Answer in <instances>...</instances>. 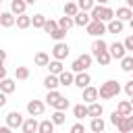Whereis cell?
Instances as JSON below:
<instances>
[{
    "mask_svg": "<svg viewBox=\"0 0 133 133\" xmlns=\"http://www.w3.org/2000/svg\"><path fill=\"white\" fill-rule=\"evenodd\" d=\"M129 102H131V106H133V96H131V98H129Z\"/></svg>",
    "mask_w": 133,
    "mask_h": 133,
    "instance_id": "cell-54",
    "label": "cell"
},
{
    "mask_svg": "<svg viewBox=\"0 0 133 133\" xmlns=\"http://www.w3.org/2000/svg\"><path fill=\"white\" fill-rule=\"evenodd\" d=\"M73 81H75V73H73V71H62V73L58 75V83L64 85V87L73 85Z\"/></svg>",
    "mask_w": 133,
    "mask_h": 133,
    "instance_id": "cell-17",
    "label": "cell"
},
{
    "mask_svg": "<svg viewBox=\"0 0 133 133\" xmlns=\"http://www.w3.org/2000/svg\"><path fill=\"white\" fill-rule=\"evenodd\" d=\"M89 15H91V19H96V21L108 23V21L114 17V10H112L110 6H106V4H94L91 10H89Z\"/></svg>",
    "mask_w": 133,
    "mask_h": 133,
    "instance_id": "cell-2",
    "label": "cell"
},
{
    "mask_svg": "<svg viewBox=\"0 0 133 133\" xmlns=\"http://www.w3.org/2000/svg\"><path fill=\"white\" fill-rule=\"evenodd\" d=\"M79 12V6H77V2H73V0H66V4H64V15H69V17H75Z\"/></svg>",
    "mask_w": 133,
    "mask_h": 133,
    "instance_id": "cell-29",
    "label": "cell"
},
{
    "mask_svg": "<svg viewBox=\"0 0 133 133\" xmlns=\"http://www.w3.org/2000/svg\"><path fill=\"white\" fill-rule=\"evenodd\" d=\"M127 6H129V8H133V0H127Z\"/></svg>",
    "mask_w": 133,
    "mask_h": 133,
    "instance_id": "cell-51",
    "label": "cell"
},
{
    "mask_svg": "<svg viewBox=\"0 0 133 133\" xmlns=\"http://www.w3.org/2000/svg\"><path fill=\"white\" fill-rule=\"evenodd\" d=\"M94 58H96V60H98V62H100L102 66H106V64H110V60H112V56H110V52H108V50H104V52H100V54H98V56H94Z\"/></svg>",
    "mask_w": 133,
    "mask_h": 133,
    "instance_id": "cell-33",
    "label": "cell"
},
{
    "mask_svg": "<svg viewBox=\"0 0 133 133\" xmlns=\"http://www.w3.org/2000/svg\"><path fill=\"white\" fill-rule=\"evenodd\" d=\"M123 46H125L127 50H133V35H127L125 42H123Z\"/></svg>",
    "mask_w": 133,
    "mask_h": 133,
    "instance_id": "cell-44",
    "label": "cell"
},
{
    "mask_svg": "<svg viewBox=\"0 0 133 133\" xmlns=\"http://www.w3.org/2000/svg\"><path fill=\"white\" fill-rule=\"evenodd\" d=\"M8 131H10V127H8V125H6V127H0V133H8Z\"/></svg>",
    "mask_w": 133,
    "mask_h": 133,
    "instance_id": "cell-49",
    "label": "cell"
},
{
    "mask_svg": "<svg viewBox=\"0 0 133 133\" xmlns=\"http://www.w3.org/2000/svg\"><path fill=\"white\" fill-rule=\"evenodd\" d=\"M25 8H27L25 0H12L10 2V12L12 15H21V12H25Z\"/></svg>",
    "mask_w": 133,
    "mask_h": 133,
    "instance_id": "cell-23",
    "label": "cell"
},
{
    "mask_svg": "<svg viewBox=\"0 0 133 133\" xmlns=\"http://www.w3.org/2000/svg\"><path fill=\"white\" fill-rule=\"evenodd\" d=\"M96 4V0H77L79 10H91V6Z\"/></svg>",
    "mask_w": 133,
    "mask_h": 133,
    "instance_id": "cell-41",
    "label": "cell"
},
{
    "mask_svg": "<svg viewBox=\"0 0 133 133\" xmlns=\"http://www.w3.org/2000/svg\"><path fill=\"white\" fill-rule=\"evenodd\" d=\"M15 89H17V83H15L12 79H8V77L0 79V91H4V94L8 96V94H12Z\"/></svg>",
    "mask_w": 133,
    "mask_h": 133,
    "instance_id": "cell-18",
    "label": "cell"
},
{
    "mask_svg": "<svg viewBox=\"0 0 133 133\" xmlns=\"http://www.w3.org/2000/svg\"><path fill=\"white\" fill-rule=\"evenodd\" d=\"M85 131V127L81 125V123H75L73 127H71V133H83Z\"/></svg>",
    "mask_w": 133,
    "mask_h": 133,
    "instance_id": "cell-43",
    "label": "cell"
},
{
    "mask_svg": "<svg viewBox=\"0 0 133 133\" xmlns=\"http://www.w3.org/2000/svg\"><path fill=\"white\" fill-rule=\"evenodd\" d=\"M15 77L21 79V81L27 79V77H29V69H27V66H17V69H15Z\"/></svg>",
    "mask_w": 133,
    "mask_h": 133,
    "instance_id": "cell-39",
    "label": "cell"
},
{
    "mask_svg": "<svg viewBox=\"0 0 133 133\" xmlns=\"http://www.w3.org/2000/svg\"><path fill=\"white\" fill-rule=\"evenodd\" d=\"M123 27H125V21H121V19H116V17H112L108 23H106V31H110V33H121L123 31Z\"/></svg>",
    "mask_w": 133,
    "mask_h": 133,
    "instance_id": "cell-11",
    "label": "cell"
},
{
    "mask_svg": "<svg viewBox=\"0 0 133 133\" xmlns=\"http://www.w3.org/2000/svg\"><path fill=\"white\" fill-rule=\"evenodd\" d=\"M89 129L94 133H102L106 129V123L102 121V116H91V123H89Z\"/></svg>",
    "mask_w": 133,
    "mask_h": 133,
    "instance_id": "cell-19",
    "label": "cell"
},
{
    "mask_svg": "<svg viewBox=\"0 0 133 133\" xmlns=\"http://www.w3.org/2000/svg\"><path fill=\"white\" fill-rule=\"evenodd\" d=\"M131 73H133V71H131Z\"/></svg>",
    "mask_w": 133,
    "mask_h": 133,
    "instance_id": "cell-57",
    "label": "cell"
},
{
    "mask_svg": "<svg viewBox=\"0 0 133 133\" xmlns=\"http://www.w3.org/2000/svg\"><path fill=\"white\" fill-rule=\"evenodd\" d=\"M89 64H91V54H81L77 60H73V64H71V71H73V73L87 71V69H89Z\"/></svg>",
    "mask_w": 133,
    "mask_h": 133,
    "instance_id": "cell-4",
    "label": "cell"
},
{
    "mask_svg": "<svg viewBox=\"0 0 133 133\" xmlns=\"http://www.w3.org/2000/svg\"><path fill=\"white\" fill-rule=\"evenodd\" d=\"M60 83H58V75H48V77H44V87L46 89H56Z\"/></svg>",
    "mask_w": 133,
    "mask_h": 133,
    "instance_id": "cell-24",
    "label": "cell"
},
{
    "mask_svg": "<svg viewBox=\"0 0 133 133\" xmlns=\"http://www.w3.org/2000/svg\"><path fill=\"white\" fill-rule=\"evenodd\" d=\"M15 25H17L19 29H27V27H31V17L25 15V12H21V15L15 17Z\"/></svg>",
    "mask_w": 133,
    "mask_h": 133,
    "instance_id": "cell-16",
    "label": "cell"
},
{
    "mask_svg": "<svg viewBox=\"0 0 133 133\" xmlns=\"http://www.w3.org/2000/svg\"><path fill=\"white\" fill-rule=\"evenodd\" d=\"M73 116H75V118L89 116V112H87V106H85V104H77V106H73Z\"/></svg>",
    "mask_w": 133,
    "mask_h": 133,
    "instance_id": "cell-28",
    "label": "cell"
},
{
    "mask_svg": "<svg viewBox=\"0 0 133 133\" xmlns=\"http://www.w3.org/2000/svg\"><path fill=\"white\" fill-rule=\"evenodd\" d=\"M118 91H121L118 81L108 79V81H104V83L100 85V89H98V98H102V100H110V98H116Z\"/></svg>",
    "mask_w": 133,
    "mask_h": 133,
    "instance_id": "cell-1",
    "label": "cell"
},
{
    "mask_svg": "<svg viewBox=\"0 0 133 133\" xmlns=\"http://www.w3.org/2000/svg\"><path fill=\"white\" fill-rule=\"evenodd\" d=\"M0 60H2V62L6 60V50H0Z\"/></svg>",
    "mask_w": 133,
    "mask_h": 133,
    "instance_id": "cell-48",
    "label": "cell"
},
{
    "mask_svg": "<svg viewBox=\"0 0 133 133\" xmlns=\"http://www.w3.org/2000/svg\"><path fill=\"white\" fill-rule=\"evenodd\" d=\"M114 17H116V19H121V21H129V19L133 17V10H131L129 6H121V8H116Z\"/></svg>",
    "mask_w": 133,
    "mask_h": 133,
    "instance_id": "cell-20",
    "label": "cell"
},
{
    "mask_svg": "<svg viewBox=\"0 0 133 133\" xmlns=\"http://www.w3.org/2000/svg\"><path fill=\"white\" fill-rule=\"evenodd\" d=\"M73 21H75L77 27H85V25L91 21V15H89V10H79V12L73 17Z\"/></svg>",
    "mask_w": 133,
    "mask_h": 133,
    "instance_id": "cell-12",
    "label": "cell"
},
{
    "mask_svg": "<svg viewBox=\"0 0 133 133\" xmlns=\"http://www.w3.org/2000/svg\"><path fill=\"white\" fill-rule=\"evenodd\" d=\"M50 37H52L54 42H62V39L66 37V29H62V27H56V29L50 33Z\"/></svg>",
    "mask_w": 133,
    "mask_h": 133,
    "instance_id": "cell-34",
    "label": "cell"
},
{
    "mask_svg": "<svg viewBox=\"0 0 133 133\" xmlns=\"http://www.w3.org/2000/svg\"><path fill=\"white\" fill-rule=\"evenodd\" d=\"M33 60H35V64H37V66H48V62H50V56H48L46 52H37Z\"/></svg>",
    "mask_w": 133,
    "mask_h": 133,
    "instance_id": "cell-32",
    "label": "cell"
},
{
    "mask_svg": "<svg viewBox=\"0 0 133 133\" xmlns=\"http://www.w3.org/2000/svg\"><path fill=\"white\" fill-rule=\"evenodd\" d=\"M44 23H46V17H44V15H33V17H31V25H33L35 29H42Z\"/></svg>",
    "mask_w": 133,
    "mask_h": 133,
    "instance_id": "cell-37",
    "label": "cell"
},
{
    "mask_svg": "<svg viewBox=\"0 0 133 133\" xmlns=\"http://www.w3.org/2000/svg\"><path fill=\"white\" fill-rule=\"evenodd\" d=\"M87 112H89V116H102L104 114V106L98 104V102H89L87 104Z\"/></svg>",
    "mask_w": 133,
    "mask_h": 133,
    "instance_id": "cell-21",
    "label": "cell"
},
{
    "mask_svg": "<svg viewBox=\"0 0 133 133\" xmlns=\"http://www.w3.org/2000/svg\"><path fill=\"white\" fill-rule=\"evenodd\" d=\"M4 104H6V94H4V91H0V108H2Z\"/></svg>",
    "mask_w": 133,
    "mask_h": 133,
    "instance_id": "cell-47",
    "label": "cell"
},
{
    "mask_svg": "<svg viewBox=\"0 0 133 133\" xmlns=\"http://www.w3.org/2000/svg\"><path fill=\"white\" fill-rule=\"evenodd\" d=\"M89 83H91V77H89L87 71H79V73H75V81H73V85H77L79 89H83V87H87Z\"/></svg>",
    "mask_w": 133,
    "mask_h": 133,
    "instance_id": "cell-9",
    "label": "cell"
},
{
    "mask_svg": "<svg viewBox=\"0 0 133 133\" xmlns=\"http://www.w3.org/2000/svg\"><path fill=\"white\" fill-rule=\"evenodd\" d=\"M48 69H50V73H52V75H60V73L64 71V66H62V60H56V58L48 62Z\"/></svg>",
    "mask_w": 133,
    "mask_h": 133,
    "instance_id": "cell-26",
    "label": "cell"
},
{
    "mask_svg": "<svg viewBox=\"0 0 133 133\" xmlns=\"http://www.w3.org/2000/svg\"><path fill=\"white\" fill-rule=\"evenodd\" d=\"M6 77V69H4V62L0 60V79H4Z\"/></svg>",
    "mask_w": 133,
    "mask_h": 133,
    "instance_id": "cell-46",
    "label": "cell"
},
{
    "mask_svg": "<svg viewBox=\"0 0 133 133\" xmlns=\"http://www.w3.org/2000/svg\"><path fill=\"white\" fill-rule=\"evenodd\" d=\"M44 102L42 100H31V102H27V112H29V116H42L44 114Z\"/></svg>",
    "mask_w": 133,
    "mask_h": 133,
    "instance_id": "cell-7",
    "label": "cell"
},
{
    "mask_svg": "<svg viewBox=\"0 0 133 133\" xmlns=\"http://www.w3.org/2000/svg\"><path fill=\"white\" fill-rule=\"evenodd\" d=\"M0 4H2V0H0Z\"/></svg>",
    "mask_w": 133,
    "mask_h": 133,
    "instance_id": "cell-55",
    "label": "cell"
},
{
    "mask_svg": "<svg viewBox=\"0 0 133 133\" xmlns=\"http://www.w3.org/2000/svg\"><path fill=\"white\" fill-rule=\"evenodd\" d=\"M125 94H127V96H129V98H131V96H133V79H131V81H127V83H125Z\"/></svg>",
    "mask_w": 133,
    "mask_h": 133,
    "instance_id": "cell-45",
    "label": "cell"
},
{
    "mask_svg": "<svg viewBox=\"0 0 133 133\" xmlns=\"http://www.w3.org/2000/svg\"><path fill=\"white\" fill-rule=\"evenodd\" d=\"M69 46L64 44V42H56L54 44V48H52V56L56 58V60H64L66 56H69Z\"/></svg>",
    "mask_w": 133,
    "mask_h": 133,
    "instance_id": "cell-6",
    "label": "cell"
},
{
    "mask_svg": "<svg viewBox=\"0 0 133 133\" xmlns=\"http://www.w3.org/2000/svg\"><path fill=\"white\" fill-rule=\"evenodd\" d=\"M73 2H77V0H73Z\"/></svg>",
    "mask_w": 133,
    "mask_h": 133,
    "instance_id": "cell-56",
    "label": "cell"
},
{
    "mask_svg": "<svg viewBox=\"0 0 133 133\" xmlns=\"http://www.w3.org/2000/svg\"><path fill=\"white\" fill-rule=\"evenodd\" d=\"M129 27H131V29H133V17H131V19H129Z\"/></svg>",
    "mask_w": 133,
    "mask_h": 133,
    "instance_id": "cell-52",
    "label": "cell"
},
{
    "mask_svg": "<svg viewBox=\"0 0 133 133\" xmlns=\"http://www.w3.org/2000/svg\"><path fill=\"white\" fill-rule=\"evenodd\" d=\"M121 118H123V114H121V112H118V110H114V112H112V114H110V123H112V125H114V127H116V123H118V121H121Z\"/></svg>",
    "mask_w": 133,
    "mask_h": 133,
    "instance_id": "cell-42",
    "label": "cell"
},
{
    "mask_svg": "<svg viewBox=\"0 0 133 133\" xmlns=\"http://www.w3.org/2000/svg\"><path fill=\"white\" fill-rule=\"evenodd\" d=\"M37 118L35 116H29V118H25L23 121V125H21V129H23V133H35L37 131Z\"/></svg>",
    "mask_w": 133,
    "mask_h": 133,
    "instance_id": "cell-14",
    "label": "cell"
},
{
    "mask_svg": "<svg viewBox=\"0 0 133 133\" xmlns=\"http://www.w3.org/2000/svg\"><path fill=\"white\" fill-rule=\"evenodd\" d=\"M60 96H62V94H60L58 89H48V94H46V102H48V104L52 106V104H54V102H56V100H58Z\"/></svg>",
    "mask_w": 133,
    "mask_h": 133,
    "instance_id": "cell-35",
    "label": "cell"
},
{
    "mask_svg": "<svg viewBox=\"0 0 133 133\" xmlns=\"http://www.w3.org/2000/svg\"><path fill=\"white\" fill-rule=\"evenodd\" d=\"M52 108H54V110H66V108H69V100H66L64 96H60V98L52 104Z\"/></svg>",
    "mask_w": 133,
    "mask_h": 133,
    "instance_id": "cell-36",
    "label": "cell"
},
{
    "mask_svg": "<svg viewBox=\"0 0 133 133\" xmlns=\"http://www.w3.org/2000/svg\"><path fill=\"white\" fill-rule=\"evenodd\" d=\"M121 69H123L125 73H131V71H133V56H127V54H125V56L121 58Z\"/></svg>",
    "mask_w": 133,
    "mask_h": 133,
    "instance_id": "cell-30",
    "label": "cell"
},
{
    "mask_svg": "<svg viewBox=\"0 0 133 133\" xmlns=\"http://www.w3.org/2000/svg\"><path fill=\"white\" fill-rule=\"evenodd\" d=\"M108 52H110V56H112L114 60H121V58L127 54V48H125L121 42H114V44L108 46Z\"/></svg>",
    "mask_w": 133,
    "mask_h": 133,
    "instance_id": "cell-8",
    "label": "cell"
},
{
    "mask_svg": "<svg viewBox=\"0 0 133 133\" xmlns=\"http://www.w3.org/2000/svg\"><path fill=\"white\" fill-rule=\"evenodd\" d=\"M54 123H52V118H44L39 125H37V133H52L54 131Z\"/></svg>",
    "mask_w": 133,
    "mask_h": 133,
    "instance_id": "cell-22",
    "label": "cell"
},
{
    "mask_svg": "<svg viewBox=\"0 0 133 133\" xmlns=\"http://www.w3.org/2000/svg\"><path fill=\"white\" fill-rule=\"evenodd\" d=\"M85 31H87V35H91V37H102V35L106 33V23L91 19V21L85 25Z\"/></svg>",
    "mask_w": 133,
    "mask_h": 133,
    "instance_id": "cell-3",
    "label": "cell"
},
{
    "mask_svg": "<svg viewBox=\"0 0 133 133\" xmlns=\"http://www.w3.org/2000/svg\"><path fill=\"white\" fill-rule=\"evenodd\" d=\"M23 114L19 112V110H10L8 114H6V125L10 127V129H21V125H23Z\"/></svg>",
    "mask_w": 133,
    "mask_h": 133,
    "instance_id": "cell-5",
    "label": "cell"
},
{
    "mask_svg": "<svg viewBox=\"0 0 133 133\" xmlns=\"http://www.w3.org/2000/svg\"><path fill=\"white\" fill-rule=\"evenodd\" d=\"M104 50H108V44H106L102 37H96V39L91 42V56H98V54L104 52Z\"/></svg>",
    "mask_w": 133,
    "mask_h": 133,
    "instance_id": "cell-15",
    "label": "cell"
},
{
    "mask_svg": "<svg viewBox=\"0 0 133 133\" xmlns=\"http://www.w3.org/2000/svg\"><path fill=\"white\" fill-rule=\"evenodd\" d=\"M116 129H118L121 133H129V131H133V112H131V114H125V116L116 123Z\"/></svg>",
    "mask_w": 133,
    "mask_h": 133,
    "instance_id": "cell-10",
    "label": "cell"
},
{
    "mask_svg": "<svg viewBox=\"0 0 133 133\" xmlns=\"http://www.w3.org/2000/svg\"><path fill=\"white\" fill-rule=\"evenodd\" d=\"M96 2H98V4H108L110 0H96Z\"/></svg>",
    "mask_w": 133,
    "mask_h": 133,
    "instance_id": "cell-50",
    "label": "cell"
},
{
    "mask_svg": "<svg viewBox=\"0 0 133 133\" xmlns=\"http://www.w3.org/2000/svg\"><path fill=\"white\" fill-rule=\"evenodd\" d=\"M116 110L125 116V114H131V112H133V106H131V102H129V100H121V102H118V106H116Z\"/></svg>",
    "mask_w": 133,
    "mask_h": 133,
    "instance_id": "cell-27",
    "label": "cell"
},
{
    "mask_svg": "<svg viewBox=\"0 0 133 133\" xmlns=\"http://www.w3.org/2000/svg\"><path fill=\"white\" fill-rule=\"evenodd\" d=\"M56 27H58V21H52V19H46V23H44V27H42V29H44L46 33H52V31H54Z\"/></svg>",
    "mask_w": 133,
    "mask_h": 133,
    "instance_id": "cell-40",
    "label": "cell"
},
{
    "mask_svg": "<svg viewBox=\"0 0 133 133\" xmlns=\"http://www.w3.org/2000/svg\"><path fill=\"white\" fill-rule=\"evenodd\" d=\"M0 25L6 27V29L12 27V25H15V15H12V12H0Z\"/></svg>",
    "mask_w": 133,
    "mask_h": 133,
    "instance_id": "cell-25",
    "label": "cell"
},
{
    "mask_svg": "<svg viewBox=\"0 0 133 133\" xmlns=\"http://www.w3.org/2000/svg\"><path fill=\"white\" fill-rule=\"evenodd\" d=\"M50 118H52V123H54V125H62V123L66 121V116H64V110H56V112H54Z\"/></svg>",
    "mask_w": 133,
    "mask_h": 133,
    "instance_id": "cell-38",
    "label": "cell"
},
{
    "mask_svg": "<svg viewBox=\"0 0 133 133\" xmlns=\"http://www.w3.org/2000/svg\"><path fill=\"white\" fill-rule=\"evenodd\" d=\"M73 25H75V21H73V17H69V15H64V17L58 19V27H62V29H66V31H69Z\"/></svg>",
    "mask_w": 133,
    "mask_h": 133,
    "instance_id": "cell-31",
    "label": "cell"
},
{
    "mask_svg": "<svg viewBox=\"0 0 133 133\" xmlns=\"http://www.w3.org/2000/svg\"><path fill=\"white\" fill-rule=\"evenodd\" d=\"M25 2H27V4H33V2H37V0H25Z\"/></svg>",
    "mask_w": 133,
    "mask_h": 133,
    "instance_id": "cell-53",
    "label": "cell"
},
{
    "mask_svg": "<svg viewBox=\"0 0 133 133\" xmlns=\"http://www.w3.org/2000/svg\"><path fill=\"white\" fill-rule=\"evenodd\" d=\"M98 100V87H91V83L87 87H83V102L89 104V102H96Z\"/></svg>",
    "mask_w": 133,
    "mask_h": 133,
    "instance_id": "cell-13",
    "label": "cell"
}]
</instances>
